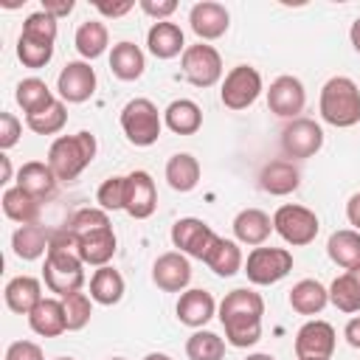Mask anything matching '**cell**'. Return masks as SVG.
<instances>
[{"mask_svg":"<svg viewBox=\"0 0 360 360\" xmlns=\"http://www.w3.org/2000/svg\"><path fill=\"white\" fill-rule=\"evenodd\" d=\"M323 146V129L321 124H315L312 118H292L284 129H281V149L287 158H312L315 152H321Z\"/></svg>","mask_w":360,"mask_h":360,"instance_id":"10","label":"cell"},{"mask_svg":"<svg viewBox=\"0 0 360 360\" xmlns=\"http://www.w3.org/2000/svg\"><path fill=\"white\" fill-rule=\"evenodd\" d=\"M121 129L132 146H152L160 138L163 118L149 98H132L121 110Z\"/></svg>","mask_w":360,"mask_h":360,"instance_id":"5","label":"cell"},{"mask_svg":"<svg viewBox=\"0 0 360 360\" xmlns=\"http://www.w3.org/2000/svg\"><path fill=\"white\" fill-rule=\"evenodd\" d=\"M112 222H110V217H107V211L104 208H79L70 219H68V231L73 233V236H84V233H90V231H101V228H110Z\"/></svg>","mask_w":360,"mask_h":360,"instance_id":"42","label":"cell"},{"mask_svg":"<svg viewBox=\"0 0 360 360\" xmlns=\"http://www.w3.org/2000/svg\"><path fill=\"white\" fill-rule=\"evenodd\" d=\"M73 0H42V11H48L53 20H59V17H68L70 11H73Z\"/></svg>","mask_w":360,"mask_h":360,"instance_id":"49","label":"cell"},{"mask_svg":"<svg viewBox=\"0 0 360 360\" xmlns=\"http://www.w3.org/2000/svg\"><path fill=\"white\" fill-rule=\"evenodd\" d=\"M143 360H172V357H169V354H163V352H149Z\"/></svg>","mask_w":360,"mask_h":360,"instance_id":"55","label":"cell"},{"mask_svg":"<svg viewBox=\"0 0 360 360\" xmlns=\"http://www.w3.org/2000/svg\"><path fill=\"white\" fill-rule=\"evenodd\" d=\"M42 278H45V287L51 292H56L59 298H65L70 292H79L84 287V262L79 259L76 236L68 228H59V231L51 233Z\"/></svg>","mask_w":360,"mask_h":360,"instance_id":"2","label":"cell"},{"mask_svg":"<svg viewBox=\"0 0 360 360\" xmlns=\"http://www.w3.org/2000/svg\"><path fill=\"white\" fill-rule=\"evenodd\" d=\"M273 231V219L262 208H242L233 217V236L242 245H264V239Z\"/></svg>","mask_w":360,"mask_h":360,"instance_id":"25","label":"cell"},{"mask_svg":"<svg viewBox=\"0 0 360 360\" xmlns=\"http://www.w3.org/2000/svg\"><path fill=\"white\" fill-rule=\"evenodd\" d=\"M20 135H22L20 118L11 115V112H0V149H3V152L11 149V146L20 141Z\"/></svg>","mask_w":360,"mask_h":360,"instance_id":"45","label":"cell"},{"mask_svg":"<svg viewBox=\"0 0 360 360\" xmlns=\"http://www.w3.org/2000/svg\"><path fill=\"white\" fill-rule=\"evenodd\" d=\"M262 315H264V298L256 290H248V287L231 290L219 304V321L225 329V340L236 349H248L259 343Z\"/></svg>","mask_w":360,"mask_h":360,"instance_id":"1","label":"cell"},{"mask_svg":"<svg viewBox=\"0 0 360 360\" xmlns=\"http://www.w3.org/2000/svg\"><path fill=\"white\" fill-rule=\"evenodd\" d=\"M188 22H191V31L200 39H219L231 25V14L217 0H200V3L191 6Z\"/></svg>","mask_w":360,"mask_h":360,"instance_id":"17","label":"cell"},{"mask_svg":"<svg viewBox=\"0 0 360 360\" xmlns=\"http://www.w3.org/2000/svg\"><path fill=\"white\" fill-rule=\"evenodd\" d=\"M0 202H3L6 217L14 219V222H20V225H31V222H37V217H39V205H42L37 197H31L28 191H22L20 186L6 188Z\"/></svg>","mask_w":360,"mask_h":360,"instance_id":"36","label":"cell"},{"mask_svg":"<svg viewBox=\"0 0 360 360\" xmlns=\"http://www.w3.org/2000/svg\"><path fill=\"white\" fill-rule=\"evenodd\" d=\"M186 354H188V360H222L225 340L208 329H200L186 340Z\"/></svg>","mask_w":360,"mask_h":360,"instance_id":"39","label":"cell"},{"mask_svg":"<svg viewBox=\"0 0 360 360\" xmlns=\"http://www.w3.org/2000/svg\"><path fill=\"white\" fill-rule=\"evenodd\" d=\"M329 304V290L315 278H301L290 290V307L298 315H318Z\"/></svg>","mask_w":360,"mask_h":360,"instance_id":"30","label":"cell"},{"mask_svg":"<svg viewBox=\"0 0 360 360\" xmlns=\"http://www.w3.org/2000/svg\"><path fill=\"white\" fill-rule=\"evenodd\" d=\"M143 68H146V59H143V51L135 45V42H118L112 45L110 51V70L115 79L121 82H135L143 76Z\"/></svg>","mask_w":360,"mask_h":360,"instance_id":"27","label":"cell"},{"mask_svg":"<svg viewBox=\"0 0 360 360\" xmlns=\"http://www.w3.org/2000/svg\"><path fill=\"white\" fill-rule=\"evenodd\" d=\"M202 262H205L208 270H214L219 278H231V276H236V273L245 267V259H242L239 245H236L233 239H222V236L214 239V245L208 248V253H205Z\"/></svg>","mask_w":360,"mask_h":360,"instance_id":"26","label":"cell"},{"mask_svg":"<svg viewBox=\"0 0 360 360\" xmlns=\"http://www.w3.org/2000/svg\"><path fill=\"white\" fill-rule=\"evenodd\" d=\"M214 312H217V301L208 290H186L177 298V321L191 329L205 326L214 318Z\"/></svg>","mask_w":360,"mask_h":360,"instance_id":"18","label":"cell"},{"mask_svg":"<svg viewBox=\"0 0 360 360\" xmlns=\"http://www.w3.org/2000/svg\"><path fill=\"white\" fill-rule=\"evenodd\" d=\"M104 17H124L127 11H132L135 8V3L132 0H124V3H104V0H96L93 3Z\"/></svg>","mask_w":360,"mask_h":360,"instance_id":"48","label":"cell"},{"mask_svg":"<svg viewBox=\"0 0 360 360\" xmlns=\"http://www.w3.org/2000/svg\"><path fill=\"white\" fill-rule=\"evenodd\" d=\"M73 45L84 59H98L110 45V31L101 20H84L73 34Z\"/></svg>","mask_w":360,"mask_h":360,"instance_id":"35","label":"cell"},{"mask_svg":"<svg viewBox=\"0 0 360 360\" xmlns=\"http://www.w3.org/2000/svg\"><path fill=\"white\" fill-rule=\"evenodd\" d=\"M329 301H332L340 312H346V315L360 312V267H352V270L340 273V276L332 281V287H329Z\"/></svg>","mask_w":360,"mask_h":360,"instance_id":"34","label":"cell"},{"mask_svg":"<svg viewBox=\"0 0 360 360\" xmlns=\"http://www.w3.org/2000/svg\"><path fill=\"white\" fill-rule=\"evenodd\" d=\"M180 68H183V76L194 87H214L222 76V56L214 45L197 42V45H188L183 51Z\"/></svg>","mask_w":360,"mask_h":360,"instance_id":"8","label":"cell"},{"mask_svg":"<svg viewBox=\"0 0 360 360\" xmlns=\"http://www.w3.org/2000/svg\"><path fill=\"white\" fill-rule=\"evenodd\" d=\"M349 39H352V48L360 53V17L352 22V28H349Z\"/></svg>","mask_w":360,"mask_h":360,"instance_id":"52","label":"cell"},{"mask_svg":"<svg viewBox=\"0 0 360 360\" xmlns=\"http://www.w3.org/2000/svg\"><path fill=\"white\" fill-rule=\"evenodd\" d=\"M20 37H28V39H37V42H48L53 45L56 42V20L48 14V11H34L25 17L22 22V34Z\"/></svg>","mask_w":360,"mask_h":360,"instance_id":"43","label":"cell"},{"mask_svg":"<svg viewBox=\"0 0 360 360\" xmlns=\"http://www.w3.org/2000/svg\"><path fill=\"white\" fill-rule=\"evenodd\" d=\"M163 124L174 132V135H194L202 127V110L197 101L191 98H174L166 110H163Z\"/></svg>","mask_w":360,"mask_h":360,"instance_id":"29","label":"cell"},{"mask_svg":"<svg viewBox=\"0 0 360 360\" xmlns=\"http://www.w3.org/2000/svg\"><path fill=\"white\" fill-rule=\"evenodd\" d=\"M56 183L59 180H56L53 169L48 163H42V160H28L17 172V186L22 191H28L31 197H37L39 202H45L48 197L56 194Z\"/></svg>","mask_w":360,"mask_h":360,"instance_id":"20","label":"cell"},{"mask_svg":"<svg viewBox=\"0 0 360 360\" xmlns=\"http://www.w3.org/2000/svg\"><path fill=\"white\" fill-rule=\"evenodd\" d=\"M155 208H158V188L152 174L143 169L129 172L124 183V211L132 219H146L155 214Z\"/></svg>","mask_w":360,"mask_h":360,"instance_id":"12","label":"cell"},{"mask_svg":"<svg viewBox=\"0 0 360 360\" xmlns=\"http://www.w3.org/2000/svg\"><path fill=\"white\" fill-rule=\"evenodd\" d=\"M115 231L112 225L110 228H101V231H90L84 236H76V250H79V259L84 264H96V267H104L112 256H115Z\"/></svg>","mask_w":360,"mask_h":360,"instance_id":"21","label":"cell"},{"mask_svg":"<svg viewBox=\"0 0 360 360\" xmlns=\"http://www.w3.org/2000/svg\"><path fill=\"white\" fill-rule=\"evenodd\" d=\"M0 166H3V180L0 183H8L11 180V160H8V155H0Z\"/></svg>","mask_w":360,"mask_h":360,"instance_id":"53","label":"cell"},{"mask_svg":"<svg viewBox=\"0 0 360 360\" xmlns=\"http://www.w3.org/2000/svg\"><path fill=\"white\" fill-rule=\"evenodd\" d=\"M262 73L250 65H236L228 70L219 98L228 110H248L259 96H262Z\"/></svg>","mask_w":360,"mask_h":360,"instance_id":"9","label":"cell"},{"mask_svg":"<svg viewBox=\"0 0 360 360\" xmlns=\"http://www.w3.org/2000/svg\"><path fill=\"white\" fill-rule=\"evenodd\" d=\"M96 149H98L96 135L87 129H82L76 135H59L48 149V166L53 169L56 180L70 183L93 163Z\"/></svg>","mask_w":360,"mask_h":360,"instance_id":"3","label":"cell"},{"mask_svg":"<svg viewBox=\"0 0 360 360\" xmlns=\"http://www.w3.org/2000/svg\"><path fill=\"white\" fill-rule=\"evenodd\" d=\"M259 186L273 197H287L301 186V172L290 160H270L259 172Z\"/></svg>","mask_w":360,"mask_h":360,"instance_id":"22","label":"cell"},{"mask_svg":"<svg viewBox=\"0 0 360 360\" xmlns=\"http://www.w3.org/2000/svg\"><path fill=\"white\" fill-rule=\"evenodd\" d=\"M146 45H149V53L158 59H174L177 53H183L188 48L183 28L177 22H169V20L152 22V28L146 31Z\"/></svg>","mask_w":360,"mask_h":360,"instance_id":"19","label":"cell"},{"mask_svg":"<svg viewBox=\"0 0 360 360\" xmlns=\"http://www.w3.org/2000/svg\"><path fill=\"white\" fill-rule=\"evenodd\" d=\"M335 326L326 321H307L295 332V357L298 360H332L335 354Z\"/></svg>","mask_w":360,"mask_h":360,"instance_id":"11","label":"cell"},{"mask_svg":"<svg viewBox=\"0 0 360 360\" xmlns=\"http://www.w3.org/2000/svg\"><path fill=\"white\" fill-rule=\"evenodd\" d=\"M56 360H76V357H56Z\"/></svg>","mask_w":360,"mask_h":360,"instance_id":"56","label":"cell"},{"mask_svg":"<svg viewBox=\"0 0 360 360\" xmlns=\"http://www.w3.org/2000/svg\"><path fill=\"white\" fill-rule=\"evenodd\" d=\"M343 338H346V343H349V346L360 349V315H357V318H352V321L346 323V329H343Z\"/></svg>","mask_w":360,"mask_h":360,"instance_id":"50","label":"cell"},{"mask_svg":"<svg viewBox=\"0 0 360 360\" xmlns=\"http://www.w3.org/2000/svg\"><path fill=\"white\" fill-rule=\"evenodd\" d=\"M56 90L59 98L68 104H82L96 93V70L90 68V62H68L59 76H56Z\"/></svg>","mask_w":360,"mask_h":360,"instance_id":"14","label":"cell"},{"mask_svg":"<svg viewBox=\"0 0 360 360\" xmlns=\"http://www.w3.org/2000/svg\"><path fill=\"white\" fill-rule=\"evenodd\" d=\"M318 214L304 208V205H295V202H287V205H278L276 214H273V231L292 248H304L309 242H315L318 236Z\"/></svg>","mask_w":360,"mask_h":360,"instance_id":"6","label":"cell"},{"mask_svg":"<svg viewBox=\"0 0 360 360\" xmlns=\"http://www.w3.org/2000/svg\"><path fill=\"white\" fill-rule=\"evenodd\" d=\"M28 326L42 335V338H59L62 332H68V318H65V304L62 298H42L31 315H28Z\"/></svg>","mask_w":360,"mask_h":360,"instance_id":"23","label":"cell"},{"mask_svg":"<svg viewBox=\"0 0 360 360\" xmlns=\"http://www.w3.org/2000/svg\"><path fill=\"white\" fill-rule=\"evenodd\" d=\"M124 183H127V177H107L101 186H98V191H96V200H98V205L104 208V211H124Z\"/></svg>","mask_w":360,"mask_h":360,"instance_id":"44","label":"cell"},{"mask_svg":"<svg viewBox=\"0 0 360 360\" xmlns=\"http://www.w3.org/2000/svg\"><path fill=\"white\" fill-rule=\"evenodd\" d=\"M292 270V253L287 248H253L245 259V276L250 284L267 287L281 281Z\"/></svg>","mask_w":360,"mask_h":360,"instance_id":"7","label":"cell"},{"mask_svg":"<svg viewBox=\"0 0 360 360\" xmlns=\"http://www.w3.org/2000/svg\"><path fill=\"white\" fill-rule=\"evenodd\" d=\"M110 360H127V357H110Z\"/></svg>","mask_w":360,"mask_h":360,"instance_id":"57","label":"cell"},{"mask_svg":"<svg viewBox=\"0 0 360 360\" xmlns=\"http://www.w3.org/2000/svg\"><path fill=\"white\" fill-rule=\"evenodd\" d=\"M152 281L163 292H183L191 281V264L180 250H169L155 259L152 264Z\"/></svg>","mask_w":360,"mask_h":360,"instance_id":"16","label":"cell"},{"mask_svg":"<svg viewBox=\"0 0 360 360\" xmlns=\"http://www.w3.org/2000/svg\"><path fill=\"white\" fill-rule=\"evenodd\" d=\"M346 217H349V222L354 225V231H360V191L349 197V202H346Z\"/></svg>","mask_w":360,"mask_h":360,"instance_id":"51","label":"cell"},{"mask_svg":"<svg viewBox=\"0 0 360 360\" xmlns=\"http://www.w3.org/2000/svg\"><path fill=\"white\" fill-rule=\"evenodd\" d=\"M65 124H68V110L62 98H56L51 107H45L37 115H25V127L37 135H56L65 129Z\"/></svg>","mask_w":360,"mask_h":360,"instance_id":"38","label":"cell"},{"mask_svg":"<svg viewBox=\"0 0 360 360\" xmlns=\"http://www.w3.org/2000/svg\"><path fill=\"white\" fill-rule=\"evenodd\" d=\"M245 360H276L273 354H267V352H256V354H248Z\"/></svg>","mask_w":360,"mask_h":360,"instance_id":"54","label":"cell"},{"mask_svg":"<svg viewBox=\"0 0 360 360\" xmlns=\"http://www.w3.org/2000/svg\"><path fill=\"white\" fill-rule=\"evenodd\" d=\"M138 6H141V11H143V14L155 17L158 22H160V20H166V17H172V14L177 11V3H174V0H141Z\"/></svg>","mask_w":360,"mask_h":360,"instance_id":"47","label":"cell"},{"mask_svg":"<svg viewBox=\"0 0 360 360\" xmlns=\"http://www.w3.org/2000/svg\"><path fill=\"white\" fill-rule=\"evenodd\" d=\"M93 298L87 295V292H70V295H65L62 298V304H65V318H68V332H79V329H84L87 323H90V315H93V304H90Z\"/></svg>","mask_w":360,"mask_h":360,"instance_id":"40","label":"cell"},{"mask_svg":"<svg viewBox=\"0 0 360 360\" xmlns=\"http://www.w3.org/2000/svg\"><path fill=\"white\" fill-rule=\"evenodd\" d=\"M6 360H45V354L34 340H14L6 349Z\"/></svg>","mask_w":360,"mask_h":360,"instance_id":"46","label":"cell"},{"mask_svg":"<svg viewBox=\"0 0 360 360\" xmlns=\"http://www.w3.org/2000/svg\"><path fill=\"white\" fill-rule=\"evenodd\" d=\"M51 233L45 225L39 222H31V225H20L11 236V248H14V256L25 259V262H34L39 259L42 253H48V245H51Z\"/></svg>","mask_w":360,"mask_h":360,"instance_id":"28","label":"cell"},{"mask_svg":"<svg viewBox=\"0 0 360 360\" xmlns=\"http://www.w3.org/2000/svg\"><path fill=\"white\" fill-rule=\"evenodd\" d=\"M307 104V93H304V84L301 79L295 76H278L270 82L267 87V107L273 115L278 118H298V112L304 110Z\"/></svg>","mask_w":360,"mask_h":360,"instance_id":"15","label":"cell"},{"mask_svg":"<svg viewBox=\"0 0 360 360\" xmlns=\"http://www.w3.org/2000/svg\"><path fill=\"white\" fill-rule=\"evenodd\" d=\"M6 307L17 315H31V309L42 301V284L34 276H14L3 290Z\"/></svg>","mask_w":360,"mask_h":360,"instance_id":"24","label":"cell"},{"mask_svg":"<svg viewBox=\"0 0 360 360\" xmlns=\"http://www.w3.org/2000/svg\"><path fill=\"white\" fill-rule=\"evenodd\" d=\"M321 118L332 127H354L360 121V87L349 76H332L321 87V101H318Z\"/></svg>","mask_w":360,"mask_h":360,"instance_id":"4","label":"cell"},{"mask_svg":"<svg viewBox=\"0 0 360 360\" xmlns=\"http://www.w3.org/2000/svg\"><path fill=\"white\" fill-rule=\"evenodd\" d=\"M14 98H17V104L22 107L25 115H37V112H42L45 107H51L56 101L53 93H51V87L42 79H37V76L22 79L17 84V90H14Z\"/></svg>","mask_w":360,"mask_h":360,"instance_id":"37","label":"cell"},{"mask_svg":"<svg viewBox=\"0 0 360 360\" xmlns=\"http://www.w3.org/2000/svg\"><path fill=\"white\" fill-rule=\"evenodd\" d=\"M326 253L338 267H346V270L360 267V231L354 228L335 231L326 242Z\"/></svg>","mask_w":360,"mask_h":360,"instance_id":"31","label":"cell"},{"mask_svg":"<svg viewBox=\"0 0 360 360\" xmlns=\"http://www.w3.org/2000/svg\"><path fill=\"white\" fill-rule=\"evenodd\" d=\"M217 233L211 231V225H205L202 219L197 217H183L172 225V245L183 253V256H191V259H205L208 248L214 245Z\"/></svg>","mask_w":360,"mask_h":360,"instance_id":"13","label":"cell"},{"mask_svg":"<svg viewBox=\"0 0 360 360\" xmlns=\"http://www.w3.org/2000/svg\"><path fill=\"white\" fill-rule=\"evenodd\" d=\"M90 298L96 304H101V307L118 304L124 298V276L110 264L98 267L93 273V278H90Z\"/></svg>","mask_w":360,"mask_h":360,"instance_id":"33","label":"cell"},{"mask_svg":"<svg viewBox=\"0 0 360 360\" xmlns=\"http://www.w3.org/2000/svg\"><path fill=\"white\" fill-rule=\"evenodd\" d=\"M166 180H169V186H172L174 191H180V194L197 188V183H200V163H197V158L188 155V152L172 155V158L166 160Z\"/></svg>","mask_w":360,"mask_h":360,"instance_id":"32","label":"cell"},{"mask_svg":"<svg viewBox=\"0 0 360 360\" xmlns=\"http://www.w3.org/2000/svg\"><path fill=\"white\" fill-rule=\"evenodd\" d=\"M17 59H20L25 68L39 70V68H45V65L53 59V45L37 42V39H28V37H20V39H17Z\"/></svg>","mask_w":360,"mask_h":360,"instance_id":"41","label":"cell"}]
</instances>
